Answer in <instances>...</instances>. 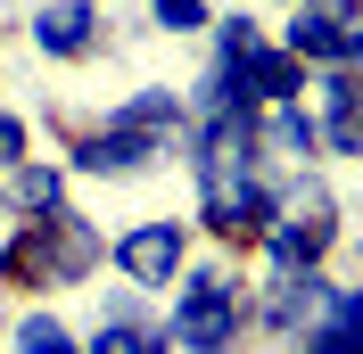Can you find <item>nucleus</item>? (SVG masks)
Returning a JSON list of instances; mask_svg holds the SVG:
<instances>
[{
    "mask_svg": "<svg viewBox=\"0 0 363 354\" xmlns=\"http://www.w3.org/2000/svg\"><path fill=\"white\" fill-rule=\"evenodd\" d=\"M17 354H83V346H74V338L58 330L50 313H25V330H17Z\"/></svg>",
    "mask_w": 363,
    "mask_h": 354,
    "instance_id": "nucleus-12",
    "label": "nucleus"
},
{
    "mask_svg": "<svg viewBox=\"0 0 363 354\" xmlns=\"http://www.w3.org/2000/svg\"><path fill=\"white\" fill-rule=\"evenodd\" d=\"M149 8H157L165 33H199V25H206V0H149Z\"/></svg>",
    "mask_w": 363,
    "mask_h": 354,
    "instance_id": "nucleus-15",
    "label": "nucleus"
},
{
    "mask_svg": "<svg viewBox=\"0 0 363 354\" xmlns=\"http://www.w3.org/2000/svg\"><path fill=\"white\" fill-rule=\"evenodd\" d=\"M248 50H256V17H231L223 33H215V67H240Z\"/></svg>",
    "mask_w": 363,
    "mask_h": 354,
    "instance_id": "nucleus-13",
    "label": "nucleus"
},
{
    "mask_svg": "<svg viewBox=\"0 0 363 354\" xmlns=\"http://www.w3.org/2000/svg\"><path fill=\"white\" fill-rule=\"evenodd\" d=\"M240 91H248V99H264V108H281V99H297V91H306V58L256 42L248 58H240Z\"/></svg>",
    "mask_w": 363,
    "mask_h": 354,
    "instance_id": "nucleus-9",
    "label": "nucleus"
},
{
    "mask_svg": "<svg viewBox=\"0 0 363 354\" xmlns=\"http://www.w3.org/2000/svg\"><path fill=\"white\" fill-rule=\"evenodd\" d=\"M108 256H116V272H124V280H140V288H174V272H182V256H190V239H182V222H140V231H124Z\"/></svg>",
    "mask_w": 363,
    "mask_h": 354,
    "instance_id": "nucleus-3",
    "label": "nucleus"
},
{
    "mask_svg": "<svg viewBox=\"0 0 363 354\" xmlns=\"http://www.w3.org/2000/svg\"><path fill=\"white\" fill-rule=\"evenodd\" d=\"M289 354H314V346H306V338H297V346H289Z\"/></svg>",
    "mask_w": 363,
    "mask_h": 354,
    "instance_id": "nucleus-17",
    "label": "nucleus"
},
{
    "mask_svg": "<svg viewBox=\"0 0 363 354\" xmlns=\"http://www.w3.org/2000/svg\"><path fill=\"white\" fill-rule=\"evenodd\" d=\"M347 33H355L347 17L314 8V0H297V17L281 25V50H289V58H322V67H347Z\"/></svg>",
    "mask_w": 363,
    "mask_h": 354,
    "instance_id": "nucleus-7",
    "label": "nucleus"
},
{
    "mask_svg": "<svg viewBox=\"0 0 363 354\" xmlns=\"http://www.w3.org/2000/svg\"><path fill=\"white\" fill-rule=\"evenodd\" d=\"M174 338L182 354H240V288L223 272H190L174 297Z\"/></svg>",
    "mask_w": 363,
    "mask_h": 354,
    "instance_id": "nucleus-1",
    "label": "nucleus"
},
{
    "mask_svg": "<svg viewBox=\"0 0 363 354\" xmlns=\"http://www.w3.org/2000/svg\"><path fill=\"white\" fill-rule=\"evenodd\" d=\"M272 215H281V198H272V190H264L256 173L206 198V222H215L223 239H264V231H272Z\"/></svg>",
    "mask_w": 363,
    "mask_h": 354,
    "instance_id": "nucleus-5",
    "label": "nucleus"
},
{
    "mask_svg": "<svg viewBox=\"0 0 363 354\" xmlns=\"http://www.w3.org/2000/svg\"><path fill=\"white\" fill-rule=\"evenodd\" d=\"M91 42H99L91 0H42V8H33V50H50V58H83Z\"/></svg>",
    "mask_w": 363,
    "mask_h": 354,
    "instance_id": "nucleus-8",
    "label": "nucleus"
},
{
    "mask_svg": "<svg viewBox=\"0 0 363 354\" xmlns=\"http://www.w3.org/2000/svg\"><path fill=\"white\" fill-rule=\"evenodd\" d=\"M0 165H25V115L0 108Z\"/></svg>",
    "mask_w": 363,
    "mask_h": 354,
    "instance_id": "nucleus-16",
    "label": "nucleus"
},
{
    "mask_svg": "<svg viewBox=\"0 0 363 354\" xmlns=\"http://www.w3.org/2000/svg\"><path fill=\"white\" fill-rule=\"evenodd\" d=\"M17 198L33 206V215H50V206H58V173H50V165H25V173H17Z\"/></svg>",
    "mask_w": 363,
    "mask_h": 354,
    "instance_id": "nucleus-14",
    "label": "nucleus"
},
{
    "mask_svg": "<svg viewBox=\"0 0 363 354\" xmlns=\"http://www.w3.org/2000/svg\"><path fill=\"white\" fill-rule=\"evenodd\" d=\"M256 140H264L272 156H297V165H306V156L322 149V124H314L306 108H297V99H281V108L264 115V132H256Z\"/></svg>",
    "mask_w": 363,
    "mask_h": 354,
    "instance_id": "nucleus-10",
    "label": "nucleus"
},
{
    "mask_svg": "<svg viewBox=\"0 0 363 354\" xmlns=\"http://www.w3.org/2000/svg\"><path fill=\"white\" fill-rule=\"evenodd\" d=\"M116 124H133V132H157V140H174V132H182V99H174V91H133V99L116 108Z\"/></svg>",
    "mask_w": 363,
    "mask_h": 354,
    "instance_id": "nucleus-11",
    "label": "nucleus"
},
{
    "mask_svg": "<svg viewBox=\"0 0 363 354\" xmlns=\"http://www.w3.org/2000/svg\"><path fill=\"white\" fill-rule=\"evenodd\" d=\"M322 140L339 156H363V74L355 67H330V83H322Z\"/></svg>",
    "mask_w": 363,
    "mask_h": 354,
    "instance_id": "nucleus-6",
    "label": "nucleus"
},
{
    "mask_svg": "<svg viewBox=\"0 0 363 354\" xmlns=\"http://www.w3.org/2000/svg\"><path fill=\"white\" fill-rule=\"evenodd\" d=\"M264 247H272V272H314L322 247H330V198L314 190L306 206H281L272 231H264Z\"/></svg>",
    "mask_w": 363,
    "mask_h": 354,
    "instance_id": "nucleus-2",
    "label": "nucleus"
},
{
    "mask_svg": "<svg viewBox=\"0 0 363 354\" xmlns=\"http://www.w3.org/2000/svg\"><path fill=\"white\" fill-rule=\"evenodd\" d=\"M157 156H174V140H157V132H133V124H116L108 115V132H91L83 149H74V165H83V173H149V165H157Z\"/></svg>",
    "mask_w": 363,
    "mask_h": 354,
    "instance_id": "nucleus-4",
    "label": "nucleus"
}]
</instances>
